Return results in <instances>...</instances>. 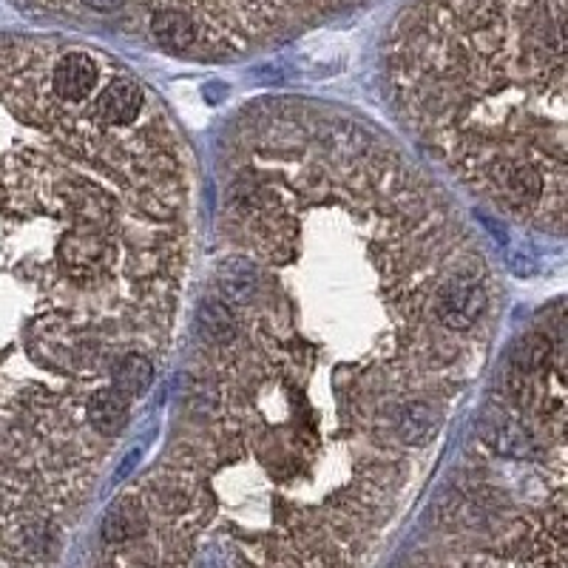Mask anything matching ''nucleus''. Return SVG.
Masks as SVG:
<instances>
[{"instance_id":"1","label":"nucleus","mask_w":568,"mask_h":568,"mask_svg":"<svg viewBox=\"0 0 568 568\" xmlns=\"http://www.w3.org/2000/svg\"><path fill=\"white\" fill-rule=\"evenodd\" d=\"M390 69L467 177L563 227L565 0H415L395 26Z\"/></svg>"},{"instance_id":"2","label":"nucleus","mask_w":568,"mask_h":568,"mask_svg":"<svg viewBox=\"0 0 568 568\" xmlns=\"http://www.w3.org/2000/svg\"><path fill=\"white\" fill-rule=\"evenodd\" d=\"M63 9L66 0H49ZM352 0H125V12L140 6L145 20L157 12H177L191 20L197 52H242L282 29L307 24Z\"/></svg>"},{"instance_id":"3","label":"nucleus","mask_w":568,"mask_h":568,"mask_svg":"<svg viewBox=\"0 0 568 568\" xmlns=\"http://www.w3.org/2000/svg\"><path fill=\"white\" fill-rule=\"evenodd\" d=\"M259 267L256 262L242 259V256H227L219 262L217 270V290H219V302L227 304L230 310L247 307L254 302L256 290H259Z\"/></svg>"},{"instance_id":"4","label":"nucleus","mask_w":568,"mask_h":568,"mask_svg":"<svg viewBox=\"0 0 568 568\" xmlns=\"http://www.w3.org/2000/svg\"><path fill=\"white\" fill-rule=\"evenodd\" d=\"M440 427V415L432 409V404L420 401V398H412L401 409H398L395 418V438H401L407 447L420 449L435 440Z\"/></svg>"},{"instance_id":"5","label":"nucleus","mask_w":568,"mask_h":568,"mask_svg":"<svg viewBox=\"0 0 568 568\" xmlns=\"http://www.w3.org/2000/svg\"><path fill=\"white\" fill-rule=\"evenodd\" d=\"M86 415H89V427L97 435L114 438L125 427V420H129V401L114 387H100L86 401Z\"/></svg>"},{"instance_id":"6","label":"nucleus","mask_w":568,"mask_h":568,"mask_svg":"<svg viewBox=\"0 0 568 568\" xmlns=\"http://www.w3.org/2000/svg\"><path fill=\"white\" fill-rule=\"evenodd\" d=\"M197 327L207 347H230L239 332L236 310H230L219 299H207L197 310Z\"/></svg>"},{"instance_id":"7","label":"nucleus","mask_w":568,"mask_h":568,"mask_svg":"<svg viewBox=\"0 0 568 568\" xmlns=\"http://www.w3.org/2000/svg\"><path fill=\"white\" fill-rule=\"evenodd\" d=\"M154 384V364L151 359H145L142 352H125L120 355V361L114 364L111 372V387L131 401V398H142Z\"/></svg>"}]
</instances>
